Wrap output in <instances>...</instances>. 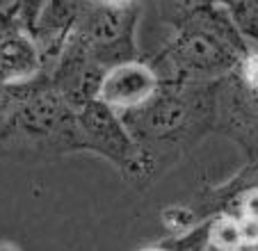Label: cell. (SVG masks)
Segmentation results:
<instances>
[{
  "label": "cell",
  "instance_id": "8992f818",
  "mask_svg": "<svg viewBox=\"0 0 258 251\" xmlns=\"http://www.w3.org/2000/svg\"><path fill=\"white\" fill-rule=\"evenodd\" d=\"M215 133L235 142L247 162H258V98L249 92L238 69L219 80Z\"/></svg>",
  "mask_w": 258,
  "mask_h": 251
},
{
  "label": "cell",
  "instance_id": "277c9868",
  "mask_svg": "<svg viewBox=\"0 0 258 251\" xmlns=\"http://www.w3.org/2000/svg\"><path fill=\"white\" fill-rule=\"evenodd\" d=\"M140 14V3L128 7H112L98 0H87L69 41L78 44L105 71L117 64L142 59L144 55L137 46Z\"/></svg>",
  "mask_w": 258,
  "mask_h": 251
},
{
  "label": "cell",
  "instance_id": "e0dca14e",
  "mask_svg": "<svg viewBox=\"0 0 258 251\" xmlns=\"http://www.w3.org/2000/svg\"><path fill=\"white\" fill-rule=\"evenodd\" d=\"M206 251H222V249H217V246H213V244H208V249Z\"/></svg>",
  "mask_w": 258,
  "mask_h": 251
},
{
  "label": "cell",
  "instance_id": "7a4b0ae2",
  "mask_svg": "<svg viewBox=\"0 0 258 251\" xmlns=\"http://www.w3.org/2000/svg\"><path fill=\"white\" fill-rule=\"evenodd\" d=\"M251 53L249 41L224 7H204L171 30L160 50L146 57L160 80H219Z\"/></svg>",
  "mask_w": 258,
  "mask_h": 251
},
{
  "label": "cell",
  "instance_id": "3957f363",
  "mask_svg": "<svg viewBox=\"0 0 258 251\" xmlns=\"http://www.w3.org/2000/svg\"><path fill=\"white\" fill-rule=\"evenodd\" d=\"M10 89L16 107L5 135L0 137V153L53 158L83 151L78 112L50 85L46 73Z\"/></svg>",
  "mask_w": 258,
  "mask_h": 251
},
{
  "label": "cell",
  "instance_id": "6da1fadb",
  "mask_svg": "<svg viewBox=\"0 0 258 251\" xmlns=\"http://www.w3.org/2000/svg\"><path fill=\"white\" fill-rule=\"evenodd\" d=\"M219 80H160L151 101L121 116L140 151L131 185H151L215 133Z\"/></svg>",
  "mask_w": 258,
  "mask_h": 251
},
{
  "label": "cell",
  "instance_id": "4fadbf2b",
  "mask_svg": "<svg viewBox=\"0 0 258 251\" xmlns=\"http://www.w3.org/2000/svg\"><path fill=\"white\" fill-rule=\"evenodd\" d=\"M46 3H48V0H16V16H19V23L23 25L28 32L34 25V21H37L41 7H44Z\"/></svg>",
  "mask_w": 258,
  "mask_h": 251
},
{
  "label": "cell",
  "instance_id": "ba28073f",
  "mask_svg": "<svg viewBox=\"0 0 258 251\" xmlns=\"http://www.w3.org/2000/svg\"><path fill=\"white\" fill-rule=\"evenodd\" d=\"M87 0H48L41 7L39 16L30 28V34L37 41L44 57V73L57 64L64 46L69 44L73 30L78 25Z\"/></svg>",
  "mask_w": 258,
  "mask_h": 251
},
{
  "label": "cell",
  "instance_id": "d6986e66",
  "mask_svg": "<svg viewBox=\"0 0 258 251\" xmlns=\"http://www.w3.org/2000/svg\"><path fill=\"white\" fill-rule=\"evenodd\" d=\"M256 251H258V249H256Z\"/></svg>",
  "mask_w": 258,
  "mask_h": 251
},
{
  "label": "cell",
  "instance_id": "5b68a950",
  "mask_svg": "<svg viewBox=\"0 0 258 251\" xmlns=\"http://www.w3.org/2000/svg\"><path fill=\"white\" fill-rule=\"evenodd\" d=\"M78 128L83 151L110 160L121 171L123 178L131 183L137 171L140 151H137V144L123 123L121 114H117L110 105L96 98V101L87 103L83 110H78Z\"/></svg>",
  "mask_w": 258,
  "mask_h": 251
},
{
  "label": "cell",
  "instance_id": "ac0fdd59",
  "mask_svg": "<svg viewBox=\"0 0 258 251\" xmlns=\"http://www.w3.org/2000/svg\"><path fill=\"white\" fill-rule=\"evenodd\" d=\"M0 85H3V80H0Z\"/></svg>",
  "mask_w": 258,
  "mask_h": 251
},
{
  "label": "cell",
  "instance_id": "52a82bcc",
  "mask_svg": "<svg viewBox=\"0 0 258 251\" xmlns=\"http://www.w3.org/2000/svg\"><path fill=\"white\" fill-rule=\"evenodd\" d=\"M158 89H160V78L146 62V57H142L107 69L98 98L123 116L144 107L156 96Z\"/></svg>",
  "mask_w": 258,
  "mask_h": 251
},
{
  "label": "cell",
  "instance_id": "9a60e30c",
  "mask_svg": "<svg viewBox=\"0 0 258 251\" xmlns=\"http://www.w3.org/2000/svg\"><path fill=\"white\" fill-rule=\"evenodd\" d=\"M103 5H112V7H128V5H135L140 0H98Z\"/></svg>",
  "mask_w": 258,
  "mask_h": 251
},
{
  "label": "cell",
  "instance_id": "5bb4252c",
  "mask_svg": "<svg viewBox=\"0 0 258 251\" xmlns=\"http://www.w3.org/2000/svg\"><path fill=\"white\" fill-rule=\"evenodd\" d=\"M14 28H23V25L19 23V16H16L14 12H7V10L0 7V34L10 32V30H14Z\"/></svg>",
  "mask_w": 258,
  "mask_h": 251
},
{
  "label": "cell",
  "instance_id": "2e32d148",
  "mask_svg": "<svg viewBox=\"0 0 258 251\" xmlns=\"http://www.w3.org/2000/svg\"><path fill=\"white\" fill-rule=\"evenodd\" d=\"M140 251H171V249L165 244V240H160V242H156V244L144 246V249H140Z\"/></svg>",
  "mask_w": 258,
  "mask_h": 251
},
{
  "label": "cell",
  "instance_id": "9c48e42d",
  "mask_svg": "<svg viewBox=\"0 0 258 251\" xmlns=\"http://www.w3.org/2000/svg\"><path fill=\"white\" fill-rule=\"evenodd\" d=\"M44 73V57L32 39V34L23 28H14L0 34V80L3 87L23 85Z\"/></svg>",
  "mask_w": 258,
  "mask_h": 251
},
{
  "label": "cell",
  "instance_id": "30bf717a",
  "mask_svg": "<svg viewBox=\"0 0 258 251\" xmlns=\"http://www.w3.org/2000/svg\"><path fill=\"white\" fill-rule=\"evenodd\" d=\"M224 7L249 46H258V0H215Z\"/></svg>",
  "mask_w": 258,
  "mask_h": 251
},
{
  "label": "cell",
  "instance_id": "7c38bea8",
  "mask_svg": "<svg viewBox=\"0 0 258 251\" xmlns=\"http://www.w3.org/2000/svg\"><path fill=\"white\" fill-rule=\"evenodd\" d=\"M213 3L215 0H156L162 23H167L171 30L178 28L180 23H185L197 12H201L204 7L213 5Z\"/></svg>",
  "mask_w": 258,
  "mask_h": 251
},
{
  "label": "cell",
  "instance_id": "8fae6325",
  "mask_svg": "<svg viewBox=\"0 0 258 251\" xmlns=\"http://www.w3.org/2000/svg\"><path fill=\"white\" fill-rule=\"evenodd\" d=\"M210 244L222 251H244L240 219L233 215H217L210 219Z\"/></svg>",
  "mask_w": 258,
  "mask_h": 251
}]
</instances>
